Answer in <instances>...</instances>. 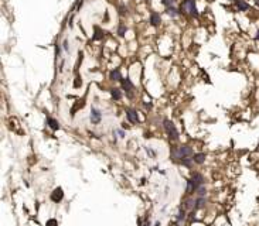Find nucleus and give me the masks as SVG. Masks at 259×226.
Masks as SVG:
<instances>
[{"instance_id":"1","label":"nucleus","mask_w":259,"mask_h":226,"mask_svg":"<svg viewBox=\"0 0 259 226\" xmlns=\"http://www.w3.org/2000/svg\"><path fill=\"white\" fill-rule=\"evenodd\" d=\"M204 184V177L200 172H194L187 184V194H193Z\"/></svg>"},{"instance_id":"2","label":"nucleus","mask_w":259,"mask_h":226,"mask_svg":"<svg viewBox=\"0 0 259 226\" xmlns=\"http://www.w3.org/2000/svg\"><path fill=\"white\" fill-rule=\"evenodd\" d=\"M191 154H193V149L190 146H180V147L171 150V157L174 160H183V158L190 157Z\"/></svg>"},{"instance_id":"3","label":"nucleus","mask_w":259,"mask_h":226,"mask_svg":"<svg viewBox=\"0 0 259 226\" xmlns=\"http://www.w3.org/2000/svg\"><path fill=\"white\" fill-rule=\"evenodd\" d=\"M163 123H164V124H163V126H164V130L167 132V134L170 136V139H171V140H177V139H179V132H177L174 123H173L171 120H169V119H166Z\"/></svg>"},{"instance_id":"4","label":"nucleus","mask_w":259,"mask_h":226,"mask_svg":"<svg viewBox=\"0 0 259 226\" xmlns=\"http://www.w3.org/2000/svg\"><path fill=\"white\" fill-rule=\"evenodd\" d=\"M181 10L188 11L191 16H198L197 9H195V4H194V0H184V3L181 6Z\"/></svg>"},{"instance_id":"5","label":"nucleus","mask_w":259,"mask_h":226,"mask_svg":"<svg viewBox=\"0 0 259 226\" xmlns=\"http://www.w3.org/2000/svg\"><path fill=\"white\" fill-rule=\"evenodd\" d=\"M122 86H123V89L128 92V95H129V98H132V92H133V89H135V86H133V83L130 82V79H122Z\"/></svg>"},{"instance_id":"6","label":"nucleus","mask_w":259,"mask_h":226,"mask_svg":"<svg viewBox=\"0 0 259 226\" xmlns=\"http://www.w3.org/2000/svg\"><path fill=\"white\" fill-rule=\"evenodd\" d=\"M62 198H64V192H62V188H61V187L55 188L54 189V192L51 194V199H52L54 202H60Z\"/></svg>"},{"instance_id":"7","label":"nucleus","mask_w":259,"mask_h":226,"mask_svg":"<svg viewBox=\"0 0 259 226\" xmlns=\"http://www.w3.org/2000/svg\"><path fill=\"white\" fill-rule=\"evenodd\" d=\"M101 119H102V114H101V112H99L98 109L92 108V110H91V122H92L94 124H98V123L101 122Z\"/></svg>"},{"instance_id":"8","label":"nucleus","mask_w":259,"mask_h":226,"mask_svg":"<svg viewBox=\"0 0 259 226\" xmlns=\"http://www.w3.org/2000/svg\"><path fill=\"white\" fill-rule=\"evenodd\" d=\"M126 116H128V119H129L130 123H137V122H139L137 112L133 110V109H128V110H126Z\"/></svg>"},{"instance_id":"9","label":"nucleus","mask_w":259,"mask_h":226,"mask_svg":"<svg viewBox=\"0 0 259 226\" xmlns=\"http://www.w3.org/2000/svg\"><path fill=\"white\" fill-rule=\"evenodd\" d=\"M47 124H48L52 130H58V129H60V123H58L55 119H52V117H47Z\"/></svg>"},{"instance_id":"10","label":"nucleus","mask_w":259,"mask_h":226,"mask_svg":"<svg viewBox=\"0 0 259 226\" xmlns=\"http://www.w3.org/2000/svg\"><path fill=\"white\" fill-rule=\"evenodd\" d=\"M236 7H238L239 11H246V10L249 9V4L245 3L244 0H236Z\"/></svg>"},{"instance_id":"11","label":"nucleus","mask_w":259,"mask_h":226,"mask_svg":"<svg viewBox=\"0 0 259 226\" xmlns=\"http://www.w3.org/2000/svg\"><path fill=\"white\" fill-rule=\"evenodd\" d=\"M205 161V154L204 153H198V154H195L194 155V163H197V164H203Z\"/></svg>"},{"instance_id":"12","label":"nucleus","mask_w":259,"mask_h":226,"mask_svg":"<svg viewBox=\"0 0 259 226\" xmlns=\"http://www.w3.org/2000/svg\"><path fill=\"white\" fill-rule=\"evenodd\" d=\"M184 208L185 209H194V208H195V199L188 198V199L184 202Z\"/></svg>"},{"instance_id":"13","label":"nucleus","mask_w":259,"mask_h":226,"mask_svg":"<svg viewBox=\"0 0 259 226\" xmlns=\"http://www.w3.org/2000/svg\"><path fill=\"white\" fill-rule=\"evenodd\" d=\"M111 79L112 81H122L123 78L120 75V72H119V69H113L111 72Z\"/></svg>"},{"instance_id":"14","label":"nucleus","mask_w":259,"mask_h":226,"mask_svg":"<svg viewBox=\"0 0 259 226\" xmlns=\"http://www.w3.org/2000/svg\"><path fill=\"white\" fill-rule=\"evenodd\" d=\"M111 95L113 99H116V100H119L120 98H122V92H120V89H116V88H113L111 89Z\"/></svg>"},{"instance_id":"15","label":"nucleus","mask_w":259,"mask_h":226,"mask_svg":"<svg viewBox=\"0 0 259 226\" xmlns=\"http://www.w3.org/2000/svg\"><path fill=\"white\" fill-rule=\"evenodd\" d=\"M150 23H151L153 26H157V24L160 23V16H159L157 13H151V16H150Z\"/></svg>"},{"instance_id":"16","label":"nucleus","mask_w":259,"mask_h":226,"mask_svg":"<svg viewBox=\"0 0 259 226\" xmlns=\"http://www.w3.org/2000/svg\"><path fill=\"white\" fill-rule=\"evenodd\" d=\"M204 204H205V198H204V196H198V198L195 199V208H194V209H200V208H203V206H204Z\"/></svg>"},{"instance_id":"17","label":"nucleus","mask_w":259,"mask_h":226,"mask_svg":"<svg viewBox=\"0 0 259 226\" xmlns=\"http://www.w3.org/2000/svg\"><path fill=\"white\" fill-rule=\"evenodd\" d=\"M185 218V211L183 208H180V211H179V215H177V223L179 225H181L183 223V221H184Z\"/></svg>"},{"instance_id":"18","label":"nucleus","mask_w":259,"mask_h":226,"mask_svg":"<svg viewBox=\"0 0 259 226\" xmlns=\"http://www.w3.org/2000/svg\"><path fill=\"white\" fill-rule=\"evenodd\" d=\"M167 14H169V16H171V17H177V16L180 14V11L171 6V7H167Z\"/></svg>"},{"instance_id":"19","label":"nucleus","mask_w":259,"mask_h":226,"mask_svg":"<svg viewBox=\"0 0 259 226\" xmlns=\"http://www.w3.org/2000/svg\"><path fill=\"white\" fill-rule=\"evenodd\" d=\"M181 161H183V165H185V167H191V165H193L194 158H183Z\"/></svg>"},{"instance_id":"20","label":"nucleus","mask_w":259,"mask_h":226,"mask_svg":"<svg viewBox=\"0 0 259 226\" xmlns=\"http://www.w3.org/2000/svg\"><path fill=\"white\" fill-rule=\"evenodd\" d=\"M195 192H197V195H198V196H205V192H207V191H205V187H204V185H201V187L197 189Z\"/></svg>"},{"instance_id":"21","label":"nucleus","mask_w":259,"mask_h":226,"mask_svg":"<svg viewBox=\"0 0 259 226\" xmlns=\"http://www.w3.org/2000/svg\"><path fill=\"white\" fill-rule=\"evenodd\" d=\"M125 33H126V27H125V26H120V27H119V36L123 37Z\"/></svg>"},{"instance_id":"22","label":"nucleus","mask_w":259,"mask_h":226,"mask_svg":"<svg viewBox=\"0 0 259 226\" xmlns=\"http://www.w3.org/2000/svg\"><path fill=\"white\" fill-rule=\"evenodd\" d=\"M163 4L167 6V7H171L174 4V0H163Z\"/></svg>"},{"instance_id":"23","label":"nucleus","mask_w":259,"mask_h":226,"mask_svg":"<svg viewBox=\"0 0 259 226\" xmlns=\"http://www.w3.org/2000/svg\"><path fill=\"white\" fill-rule=\"evenodd\" d=\"M95 30H96V36H94V40H99V38L102 37V33L99 31V28H98V27H96Z\"/></svg>"},{"instance_id":"24","label":"nucleus","mask_w":259,"mask_h":226,"mask_svg":"<svg viewBox=\"0 0 259 226\" xmlns=\"http://www.w3.org/2000/svg\"><path fill=\"white\" fill-rule=\"evenodd\" d=\"M47 226H57V221H55V219H50V221L47 222Z\"/></svg>"},{"instance_id":"25","label":"nucleus","mask_w":259,"mask_h":226,"mask_svg":"<svg viewBox=\"0 0 259 226\" xmlns=\"http://www.w3.org/2000/svg\"><path fill=\"white\" fill-rule=\"evenodd\" d=\"M118 133H119V136H120V137H123V136H125V133H123V130H119V132H118Z\"/></svg>"},{"instance_id":"26","label":"nucleus","mask_w":259,"mask_h":226,"mask_svg":"<svg viewBox=\"0 0 259 226\" xmlns=\"http://www.w3.org/2000/svg\"><path fill=\"white\" fill-rule=\"evenodd\" d=\"M145 106H146V108H149V109H150V108H151V103H145Z\"/></svg>"},{"instance_id":"27","label":"nucleus","mask_w":259,"mask_h":226,"mask_svg":"<svg viewBox=\"0 0 259 226\" xmlns=\"http://www.w3.org/2000/svg\"><path fill=\"white\" fill-rule=\"evenodd\" d=\"M256 40H259V31H258V34H256Z\"/></svg>"},{"instance_id":"28","label":"nucleus","mask_w":259,"mask_h":226,"mask_svg":"<svg viewBox=\"0 0 259 226\" xmlns=\"http://www.w3.org/2000/svg\"><path fill=\"white\" fill-rule=\"evenodd\" d=\"M256 4H258V6H259V0H256Z\"/></svg>"},{"instance_id":"29","label":"nucleus","mask_w":259,"mask_h":226,"mask_svg":"<svg viewBox=\"0 0 259 226\" xmlns=\"http://www.w3.org/2000/svg\"><path fill=\"white\" fill-rule=\"evenodd\" d=\"M232 1H236V0H232Z\"/></svg>"}]
</instances>
